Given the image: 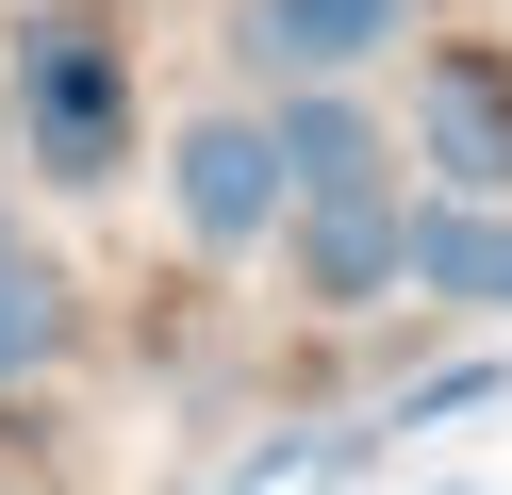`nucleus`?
Wrapping results in <instances>:
<instances>
[{"instance_id":"1a4fd4ad","label":"nucleus","mask_w":512,"mask_h":495,"mask_svg":"<svg viewBox=\"0 0 512 495\" xmlns=\"http://www.w3.org/2000/svg\"><path fill=\"white\" fill-rule=\"evenodd\" d=\"M479 396H496V380H479V363H446V380H413V396H397V429H446V413H479Z\"/></svg>"},{"instance_id":"7ed1b4c3","label":"nucleus","mask_w":512,"mask_h":495,"mask_svg":"<svg viewBox=\"0 0 512 495\" xmlns=\"http://www.w3.org/2000/svg\"><path fill=\"white\" fill-rule=\"evenodd\" d=\"M265 149H281V215H380V198H397V149H380V116H347V99H298Z\"/></svg>"},{"instance_id":"f257e3e1","label":"nucleus","mask_w":512,"mask_h":495,"mask_svg":"<svg viewBox=\"0 0 512 495\" xmlns=\"http://www.w3.org/2000/svg\"><path fill=\"white\" fill-rule=\"evenodd\" d=\"M17 116H34L50 182H116V165H133V66H116V33L83 17V0L17 17Z\"/></svg>"},{"instance_id":"39448f33","label":"nucleus","mask_w":512,"mask_h":495,"mask_svg":"<svg viewBox=\"0 0 512 495\" xmlns=\"http://www.w3.org/2000/svg\"><path fill=\"white\" fill-rule=\"evenodd\" d=\"M413 0H248V66H281V83H331V66L397 50Z\"/></svg>"},{"instance_id":"f03ea898","label":"nucleus","mask_w":512,"mask_h":495,"mask_svg":"<svg viewBox=\"0 0 512 495\" xmlns=\"http://www.w3.org/2000/svg\"><path fill=\"white\" fill-rule=\"evenodd\" d=\"M413 132H430V165L463 198H496L512 182V66L496 50H430V66H413Z\"/></svg>"},{"instance_id":"6e6552de","label":"nucleus","mask_w":512,"mask_h":495,"mask_svg":"<svg viewBox=\"0 0 512 495\" xmlns=\"http://www.w3.org/2000/svg\"><path fill=\"white\" fill-rule=\"evenodd\" d=\"M50 347H67V281H50V264L0 231V380H34Z\"/></svg>"},{"instance_id":"423d86ee","label":"nucleus","mask_w":512,"mask_h":495,"mask_svg":"<svg viewBox=\"0 0 512 495\" xmlns=\"http://www.w3.org/2000/svg\"><path fill=\"white\" fill-rule=\"evenodd\" d=\"M397 281L463 297V314H512V215H463V198H430V215H397Z\"/></svg>"},{"instance_id":"0eeeda50","label":"nucleus","mask_w":512,"mask_h":495,"mask_svg":"<svg viewBox=\"0 0 512 495\" xmlns=\"http://www.w3.org/2000/svg\"><path fill=\"white\" fill-rule=\"evenodd\" d=\"M298 281L331 297V314H364V297L397 281V198H380V215H298Z\"/></svg>"},{"instance_id":"20e7f679","label":"nucleus","mask_w":512,"mask_h":495,"mask_svg":"<svg viewBox=\"0 0 512 495\" xmlns=\"http://www.w3.org/2000/svg\"><path fill=\"white\" fill-rule=\"evenodd\" d=\"M166 182H182V231L199 248H248V231L281 215V149H265V116H199L166 149Z\"/></svg>"}]
</instances>
